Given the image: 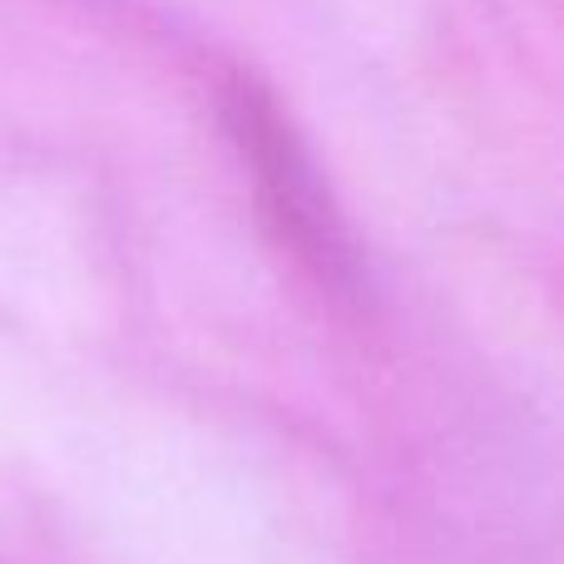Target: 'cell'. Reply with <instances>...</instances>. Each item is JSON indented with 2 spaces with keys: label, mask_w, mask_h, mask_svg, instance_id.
I'll return each mask as SVG.
<instances>
[{
  "label": "cell",
  "mask_w": 564,
  "mask_h": 564,
  "mask_svg": "<svg viewBox=\"0 0 564 564\" xmlns=\"http://www.w3.org/2000/svg\"><path fill=\"white\" fill-rule=\"evenodd\" d=\"M234 124H238V134H243L248 159H253L258 174H263V188H268V198H273L282 228L292 234V243H297L307 258H317V263L332 273L337 258H341L337 253V234H332L327 214H322L312 169L302 164V154L292 149V134L282 129V119L253 95V89H238Z\"/></svg>",
  "instance_id": "6da1fadb"
}]
</instances>
